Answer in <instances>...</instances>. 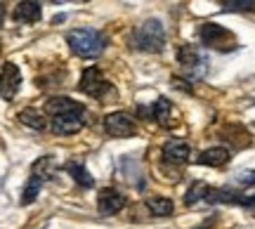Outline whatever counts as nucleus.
Returning a JSON list of instances; mask_svg holds the SVG:
<instances>
[{
	"label": "nucleus",
	"mask_w": 255,
	"mask_h": 229,
	"mask_svg": "<svg viewBox=\"0 0 255 229\" xmlns=\"http://www.w3.org/2000/svg\"><path fill=\"white\" fill-rule=\"evenodd\" d=\"M151 116H154V120H158L161 125H168L170 123V118H173V104H170V100H165V97H161V100L154 102V107H151V111H149Z\"/></svg>",
	"instance_id": "14"
},
{
	"label": "nucleus",
	"mask_w": 255,
	"mask_h": 229,
	"mask_svg": "<svg viewBox=\"0 0 255 229\" xmlns=\"http://www.w3.org/2000/svg\"><path fill=\"white\" fill-rule=\"evenodd\" d=\"M163 158L168 163H187L189 161V144L184 139H170V142H165Z\"/></svg>",
	"instance_id": "10"
},
{
	"label": "nucleus",
	"mask_w": 255,
	"mask_h": 229,
	"mask_svg": "<svg viewBox=\"0 0 255 229\" xmlns=\"http://www.w3.org/2000/svg\"><path fill=\"white\" fill-rule=\"evenodd\" d=\"M239 182L246 184V187H253V184H255V170H251V173H244L241 177H239Z\"/></svg>",
	"instance_id": "19"
},
{
	"label": "nucleus",
	"mask_w": 255,
	"mask_h": 229,
	"mask_svg": "<svg viewBox=\"0 0 255 229\" xmlns=\"http://www.w3.org/2000/svg\"><path fill=\"white\" fill-rule=\"evenodd\" d=\"M222 9L225 12H251L255 9V0H225Z\"/></svg>",
	"instance_id": "17"
},
{
	"label": "nucleus",
	"mask_w": 255,
	"mask_h": 229,
	"mask_svg": "<svg viewBox=\"0 0 255 229\" xmlns=\"http://www.w3.org/2000/svg\"><path fill=\"white\" fill-rule=\"evenodd\" d=\"M104 130L109 137H132L137 132L135 118L126 111H111L104 116Z\"/></svg>",
	"instance_id": "6"
},
{
	"label": "nucleus",
	"mask_w": 255,
	"mask_h": 229,
	"mask_svg": "<svg viewBox=\"0 0 255 229\" xmlns=\"http://www.w3.org/2000/svg\"><path fill=\"white\" fill-rule=\"evenodd\" d=\"M177 62L184 66V69H196V66L203 62L201 52L194 45H182L177 50Z\"/></svg>",
	"instance_id": "13"
},
{
	"label": "nucleus",
	"mask_w": 255,
	"mask_h": 229,
	"mask_svg": "<svg viewBox=\"0 0 255 229\" xmlns=\"http://www.w3.org/2000/svg\"><path fill=\"white\" fill-rule=\"evenodd\" d=\"M206 189H208V187H206L203 182H194V184H191L189 189H187V196H184L187 206H194L196 201H201V199L206 196Z\"/></svg>",
	"instance_id": "18"
},
{
	"label": "nucleus",
	"mask_w": 255,
	"mask_h": 229,
	"mask_svg": "<svg viewBox=\"0 0 255 229\" xmlns=\"http://www.w3.org/2000/svg\"><path fill=\"white\" fill-rule=\"evenodd\" d=\"M132 45L142 52H161L165 47V26L161 19H146L132 31Z\"/></svg>",
	"instance_id": "3"
},
{
	"label": "nucleus",
	"mask_w": 255,
	"mask_h": 229,
	"mask_svg": "<svg viewBox=\"0 0 255 229\" xmlns=\"http://www.w3.org/2000/svg\"><path fill=\"white\" fill-rule=\"evenodd\" d=\"M66 43L73 55L78 57H100L107 47V38L97 28H73L66 33Z\"/></svg>",
	"instance_id": "2"
},
{
	"label": "nucleus",
	"mask_w": 255,
	"mask_h": 229,
	"mask_svg": "<svg viewBox=\"0 0 255 229\" xmlns=\"http://www.w3.org/2000/svg\"><path fill=\"white\" fill-rule=\"evenodd\" d=\"M19 85H21V71H19L17 64L7 62L0 71V97L7 102L14 100V95L19 92Z\"/></svg>",
	"instance_id": "7"
},
{
	"label": "nucleus",
	"mask_w": 255,
	"mask_h": 229,
	"mask_svg": "<svg viewBox=\"0 0 255 229\" xmlns=\"http://www.w3.org/2000/svg\"><path fill=\"white\" fill-rule=\"evenodd\" d=\"M144 203H146V208H149V213L156 215V218H168L175 211V203L168 196H149Z\"/></svg>",
	"instance_id": "12"
},
{
	"label": "nucleus",
	"mask_w": 255,
	"mask_h": 229,
	"mask_svg": "<svg viewBox=\"0 0 255 229\" xmlns=\"http://www.w3.org/2000/svg\"><path fill=\"white\" fill-rule=\"evenodd\" d=\"M19 120H21L24 125H28V128H33V130H45L47 128L45 116L36 109H24L21 114H19Z\"/></svg>",
	"instance_id": "16"
},
{
	"label": "nucleus",
	"mask_w": 255,
	"mask_h": 229,
	"mask_svg": "<svg viewBox=\"0 0 255 229\" xmlns=\"http://www.w3.org/2000/svg\"><path fill=\"white\" fill-rule=\"evenodd\" d=\"M232 154H229V149L225 147H210V149H203L196 158V163L199 165H208V168H220V165H227Z\"/></svg>",
	"instance_id": "9"
},
{
	"label": "nucleus",
	"mask_w": 255,
	"mask_h": 229,
	"mask_svg": "<svg viewBox=\"0 0 255 229\" xmlns=\"http://www.w3.org/2000/svg\"><path fill=\"white\" fill-rule=\"evenodd\" d=\"M50 128L55 135H76L85 125V107L71 97H52L45 102Z\"/></svg>",
	"instance_id": "1"
},
{
	"label": "nucleus",
	"mask_w": 255,
	"mask_h": 229,
	"mask_svg": "<svg viewBox=\"0 0 255 229\" xmlns=\"http://www.w3.org/2000/svg\"><path fill=\"white\" fill-rule=\"evenodd\" d=\"M199 36H201V43L208 47H218V50H232V47H234L232 31H227V28L220 26V24H213V21L201 24Z\"/></svg>",
	"instance_id": "4"
},
{
	"label": "nucleus",
	"mask_w": 255,
	"mask_h": 229,
	"mask_svg": "<svg viewBox=\"0 0 255 229\" xmlns=\"http://www.w3.org/2000/svg\"><path fill=\"white\" fill-rule=\"evenodd\" d=\"M40 14H43L40 2H19L14 7V21L19 24H36Z\"/></svg>",
	"instance_id": "11"
},
{
	"label": "nucleus",
	"mask_w": 255,
	"mask_h": 229,
	"mask_svg": "<svg viewBox=\"0 0 255 229\" xmlns=\"http://www.w3.org/2000/svg\"><path fill=\"white\" fill-rule=\"evenodd\" d=\"M97 208H100L102 215H116L126 208V196L119 192V189H114V187H107V189H102L100 196H97Z\"/></svg>",
	"instance_id": "8"
},
{
	"label": "nucleus",
	"mask_w": 255,
	"mask_h": 229,
	"mask_svg": "<svg viewBox=\"0 0 255 229\" xmlns=\"http://www.w3.org/2000/svg\"><path fill=\"white\" fill-rule=\"evenodd\" d=\"M78 88H81V92H85L88 97L102 100V97H107V92H111V83L102 76V71L97 66H88L81 76Z\"/></svg>",
	"instance_id": "5"
},
{
	"label": "nucleus",
	"mask_w": 255,
	"mask_h": 229,
	"mask_svg": "<svg viewBox=\"0 0 255 229\" xmlns=\"http://www.w3.org/2000/svg\"><path fill=\"white\" fill-rule=\"evenodd\" d=\"M2 14H5V7L0 5V21H2Z\"/></svg>",
	"instance_id": "20"
},
{
	"label": "nucleus",
	"mask_w": 255,
	"mask_h": 229,
	"mask_svg": "<svg viewBox=\"0 0 255 229\" xmlns=\"http://www.w3.org/2000/svg\"><path fill=\"white\" fill-rule=\"evenodd\" d=\"M66 170L73 175V180L81 184V187H92V184H95L92 175L88 173V168L83 163H78V161H69V163H66Z\"/></svg>",
	"instance_id": "15"
}]
</instances>
